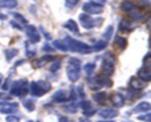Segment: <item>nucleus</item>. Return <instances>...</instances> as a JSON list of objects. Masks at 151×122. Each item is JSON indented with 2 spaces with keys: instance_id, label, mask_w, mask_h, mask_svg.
Masks as SVG:
<instances>
[{
  "instance_id": "obj_1",
  "label": "nucleus",
  "mask_w": 151,
  "mask_h": 122,
  "mask_svg": "<svg viewBox=\"0 0 151 122\" xmlns=\"http://www.w3.org/2000/svg\"><path fill=\"white\" fill-rule=\"evenodd\" d=\"M63 41L67 47L68 51L80 53L82 54H88L92 52L91 46H90L86 43L75 39L69 35H66Z\"/></svg>"
},
{
  "instance_id": "obj_2",
  "label": "nucleus",
  "mask_w": 151,
  "mask_h": 122,
  "mask_svg": "<svg viewBox=\"0 0 151 122\" xmlns=\"http://www.w3.org/2000/svg\"><path fill=\"white\" fill-rule=\"evenodd\" d=\"M81 60L77 57H70L68 60L66 73L68 79L72 82H77L81 76Z\"/></svg>"
},
{
  "instance_id": "obj_3",
  "label": "nucleus",
  "mask_w": 151,
  "mask_h": 122,
  "mask_svg": "<svg viewBox=\"0 0 151 122\" xmlns=\"http://www.w3.org/2000/svg\"><path fill=\"white\" fill-rule=\"evenodd\" d=\"M78 19H79L81 26L86 29H91L94 27H100L104 21V19L103 18L97 17L94 19L91 16L86 13L80 14Z\"/></svg>"
},
{
  "instance_id": "obj_4",
  "label": "nucleus",
  "mask_w": 151,
  "mask_h": 122,
  "mask_svg": "<svg viewBox=\"0 0 151 122\" xmlns=\"http://www.w3.org/2000/svg\"><path fill=\"white\" fill-rule=\"evenodd\" d=\"M116 57L111 51H107L103 57L101 64V70L104 75L111 76L114 73L115 69Z\"/></svg>"
},
{
  "instance_id": "obj_5",
  "label": "nucleus",
  "mask_w": 151,
  "mask_h": 122,
  "mask_svg": "<svg viewBox=\"0 0 151 122\" xmlns=\"http://www.w3.org/2000/svg\"><path fill=\"white\" fill-rule=\"evenodd\" d=\"M88 86L90 89L93 91H97L103 88V86L111 88L113 85V82L108 76L106 75H99L91 79H88Z\"/></svg>"
},
{
  "instance_id": "obj_6",
  "label": "nucleus",
  "mask_w": 151,
  "mask_h": 122,
  "mask_svg": "<svg viewBox=\"0 0 151 122\" xmlns=\"http://www.w3.org/2000/svg\"><path fill=\"white\" fill-rule=\"evenodd\" d=\"M51 85L48 82L39 80L38 82L32 81L30 83L31 95L34 96L41 97L51 90Z\"/></svg>"
},
{
  "instance_id": "obj_7",
  "label": "nucleus",
  "mask_w": 151,
  "mask_h": 122,
  "mask_svg": "<svg viewBox=\"0 0 151 122\" xmlns=\"http://www.w3.org/2000/svg\"><path fill=\"white\" fill-rule=\"evenodd\" d=\"M28 93V81L27 79H20L15 81L11 86L10 93L15 96L23 97Z\"/></svg>"
},
{
  "instance_id": "obj_8",
  "label": "nucleus",
  "mask_w": 151,
  "mask_h": 122,
  "mask_svg": "<svg viewBox=\"0 0 151 122\" xmlns=\"http://www.w3.org/2000/svg\"><path fill=\"white\" fill-rule=\"evenodd\" d=\"M82 10L86 13L91 15H99L103 13V7L99 6L94 3L91 2H86L83 4Z\"/></svg>"
},
{
  "instance_id": "obj_9",
  "label": "nucleus",
  "mask_w": 151,
  "mask_h": 122,
  "mask_svg": "<svg viewBox=\"0 0 151 122\" xmlns=\"http://www.w3.org/2000/svg\"><path fill=\"white\" fill-rule=\"evenodd\" d=\"M25 29H26L27 35L29 39V41L34 43V44L40 42L41 35H40V33L38 29H37V28L34 25H27V26H25Z\"/></svg>"
},
{
  "instance_id": "obj_10",
  "label": "nucleus",
  "mask_w": 151,
  "mask_h": 122,
  "mask_svg": "<svg viewBox=\"0 0 151 122\" xmlns=\"http://www.w3.org/2000/svg\"><path fill=\"white\" fill-rule=\"evenodd\" d=\"M80 106L83 110V114L86 117H90L94 116L96 113L97 110L93 108L91 102L88 100H83L80 103Z\"/></svg>"
},
{
  "instance_id": "obj_11",
  "label": "nucleus",
  "mask_w": 151,
  "mask_h": 122,
  "mask_svg": "<svg viewBox=\"0 0 151 122\" xmlns=\"http://www.w3.org/2000/svg\"><path fill=\"white\" fill-rule=\"evenodd\" d=\"M55 56L50 55V54H46V55L42 56L40 57L39 59H36L32 62V66L35 68H42L43 66H45L47 63L52 61L55 59Z\"/></svg>"
},
{
  "instance_id": "obj_12",
  "label": "nucleus",
  "mask_w": 151,
  "mask_h": 122,
  "mask_svg": "<svg viewBox=\"0 0 151 122\" xmlns=\"http://www.w3.org/2000/svg\"><path fill=\"white\" fill-rule=\"evenodd\" d=\"M52 100L55 102L57 103H61L69 101L68 92L66 90H59V91H56L52 96Z\"/></svg>"
},
{
  "instance_id": "obj_13",
  "label": "nucleus",
  "mask_w": 151,
  "mask_h": 122,
  "mask_svg": "<svg viewBox=\"0 0 151 122\" xmlns=\"http://www.w3.org/2000/svg\"><path fill=\"white\" fill-rule=\"evenodd\" d=\"M19 107V104L17 102L13 103H5L0 106V113L2 114H11L17 112L16 107Z\"/></svg>"
},
{
  "instance_id": "obj_14",
  "label": "nucleus",
  "mask_w": 151,
  "mask_h": 122,
  "mask_svg": "<svg viewBox=\"0 0 151 122\" xmlns=\"http://www.w3.org/2000/svg\"><path fill=\"white\" fill-rule=\"evenodd\" d=\"M98 115L103 118H113L119 116V112L111 108H106L100 110Z\"/></svg>"
},
{
  "instance_id": "obj_15",
  "label": "nucleus",
  "mask_w": 151,
  "mask_h": 122,
  "mask_svg": "<svg viewBox=\"0 0 151 122\" xmlns=\"http://www.w3.org/2000/svg\"><path fill=\"white\" fill-rule=\"evenodd\" d=\"M63 26L65 29H68L69 32L75 34V35H78L80 34V30L79 27L78 26V24L76 23L75 21L72 20V19H69L67 21L65 22L63 24Z\"/></svg>"
},
{
  "instance_id": "obj_16",
  "label": "nucleus",
  "mask_w": 151,
  "mask_h": 122,
  "mask_svg": "<svg viewBox=\"0 0 151 122\" xmlns=\"http://www.w3.org/2000/svg\"><path fill=\"white\" fill-rule=\"evenodd\" d=\"M110 100L113 105L116 107H123L124 104H125V98H124L123 96L118 93L112 94L110 96Z\"/></svg>"
},
{
  "instance_id": "obj_17",
  "label": "nucleus",
  "mask_w": 151,
  "mask_h": 122,
  "mask_svg": "<svg viewBox=\"0 0 151 122\" xmlns=\"http://www.w3.org/2000/svg\"><path fill=\"white\" fill-rule=\"evenodd\" d=\"M138 76L139 79L143 82H149L151 80L150 68L144 66L138 71Z\"/></svg>"
},
{
  "instance_id": "obj_18",
  "label": "nucleus",
  "mask_w": 151,
  "mask_h": 122,
  "mask_svg": "<svg viewBox=\"0 0 151 122\" xmlns=\"http://www.w3.org/2000/svg\"><path fill=\"white\" fill-rule=\"evenodd\" d=\"M24 44L25 51H26L25 54L28 58H32L36 54V46H35V44L31 42L30 41H26Z\"/></svg>"
},
{
  "instance_id": "obj_19",
  "label": "nucleus",
  "mask_w": 151,
  "mask_h": 122,
  "mask_svg": "<svg viewBox=\"0 0 151 122\" xmlns=\"http://www.w3.org/2000/svg\"><path fill=\"white\" fill-rule=\"evenodd\" d=\"M119 31L121 32H125V33H129L134 29V27L132 26V24L129 21L126 19H122L119 24L118 26Z\"/></svg>"
},
{
  "instance_id": "obj_20",
  "label": "nucleus",
  "mask_w": 151,
  "mask_h": 122,
  "mask_svg": "<svg viewBox=\"0 0 151 122\" xmlns=\"http://www.w3.org/2000/svg\"><path fill=\"white\" fill-rule=\"evenodd\" d=\"M129 86L132 88L133 89L139 91V90H142L145 88V84L143 82V81L140 80L138 78L135 77V76H132L130 79Z\"/></svg>"
},
{
  "instance_id": "obj_21",
  "label": "nucleus",
  "mask_w": 151,
  "mask_h": 122,
  "mask_svg": "<svg viewBox=\"0 0 151 122\" xmlns=\"http://www.w3.org/2000/svg\"><path fill=\"white\" fill-rule=\"evenodd\" d=\"M137 5L131 1H124L119 5V9L125 13H131L137 9Z\"/></svg>"
},
{
  "instance_id": "obj_22",
  "label": "nucleus",
  "mask_w": 151,
  "mask_h": 122,
  "mask_svg": "<svg viewBox=\"0 0 151 122\" xmlns=\"http://www.w3.org/2000/svg\"><path fill=\"white\" fill-rule=\"evenodd\" d=\"M150 110V104L147 101H142L139 103L134 109L133 112L134 113H145L147 112Z\"/></svg>"
},
{
  "instance_id": "obj_23",
  "label": "nucleus",
  "mask_w": 151,
  "mask_h": 122,
  "mask_svg": "<svg viewBox=\"0 0 151 122\" xmlns=\"http://www.w3.org/2000/svg\"><path fill=\"white\" fill-rule=\"evenodd\" d=\"M114 45L115 47L120 50H124L128 46L127 39L122 36H116L114 41Z\"/></svg>"
},
{
  "instance_id": "obj_24",
  "label": "nucleus",
  "mask_w": 151,
  "mask_h": 122,
  "mask_svg": "<svg viewBox=\"0 0 151 122\" xmlns=\"http://www.w3.org/2000/svg\"><path fill=\"white\" fill-rule=\"evenodd\" d=\"M93 99L99 104H105L106 99H107V93L106 92H104V91H102V92H98L97 93L94 94L92 96Z\"/></svg>"
},
{
  "instance_id": "obj_25",
  "label": "nucleus",
  "mask_w": 151,
  "mask_h": 122,
  "mask_svg": "<svg viewBox=\"0 0 151 122\" xmlns=\"http://www.w3.org/2000/svg\"><path fill=\"white\" fill-rule=\"evenodd\" d=\"M17 5V0H0V8L13 9Z\"/></svg>"
},
{
  "instance_id": "obj_26",
  "label": "nucleus",
  "mask_w": 151,
  "mask_h": 122,
  "mask_svg": "<svg viewBox=\"0 0 151 122\" xmlns=\"http://www.w3.org/2000/svg\"><path fill=\"white\" fill-rule=\"evenodd\" d=\"M108 44H109L108 41H104V40H100V41H98L97 43H95V44L91 46V49H92V51H102V50H103L104 49L106 48Z\"/></svg>"
},
{
  "instance_id": "obj_27",
  "label": "nucleus",
  "mask_w": 151,
  "mask_h": 122,
  "mask_svg": "<svg viewBox=\"0 0 151 122\" xmlns=\"http://www.w3.org/2000/svg\"><path fill=\"white\" fill-rule=\"evenodd\" d=\"M18 54H19V51H18V49H14V48L7 49H6L5 51H4V54H5L6 60H7V61L11 60L13 57L17 56Z\"/></svg>"
},
{
  "instance_id": "obj_28",
  "label": "nucleus",
  "mask_w": 151,
  "mask_h": 122,
  "mask_svg": "<svg viewBox=\"0 0 151 122\" xmlns=\"http://www.w3.org/2000/svg\"><path fill=\"white\" fill-rule=\"evenodd\" d=\"M22 104L29 112L34 111L35 109V102L31 98H27V99L22 100Z\"/></svg>"
},
{
  "instance_id": "obj_29",
  "label": "nucleus",
  "mask_w": 151,
  "mask_h": 122,
  "mask_svg": "<svg viewBox=\"0 0 151 122\" xmlns=\"http://www.w3.org/2000/svg\"><path fill=\"white\" fill-rule=\"evenodd\" d=\"M52 46L57 49L60 50V51H63V52H66L68 51V49L66 47V46L65 45V44L63 43V41H60V40H55L52 42Z\"/></svg>"
},
{
  "instance_id": "obj_30",
  "label": "nucleus",
  "mask_w": 151,
  "mask_h": 122,
  "mask_svg": "<svg viewBox=\"0 0 151 122\" xmlns=\"http://www.w3.org/2000/svg\"><path fill=\"white\" fill-rule=\"evenodd\" d=\"M12 16H13V17L14 18V19H15L14 21H16L17 22V23H19V24L26 25L28 23V21L27 20V19H25V18L24 17L22 14H20V13H12Z\"/></svg>"
},
{
  "instance_id": "obj_31",
  "label": "nucleus",
  "mask_w": 151,
  "mask_h": 122,
  "mask_svg": "<svg viewBox=\"0 0 151 122\" xmlns=\"http://www.w3.org/2000/svg\"><path fill=\"white\" fill-rule=\"evenodd\" d=\"M62 108H63V110L66 113H71V114L77 113V111H78V106L75 104H74V103L69 104H65V105L62 107Z\"/></svg>"
},
{
  "instance_id": "obj_32",
  "label": "nucleus",
  "mask_w": 151,
  "mask_h": 122,
  "mask_svg": "<svg viewBox=\"0 0 151 122\" xmlns=\"http://www.w3.org/2000/svg\"><path fill=\"white\" fill-rule=\"evenodd\" d=\"M113 34H114V26H111V25H110V26H109L107 28H106V31H105L103 34V38H104V41H109V40L111 38Z\"/></svg>"
},
{
  "instance_id": "obj_33",
  "label": "nucleus",
  "mask_w": 151,
  "mask_h": 122,
  "mask_svg": "<svg viewBox=\"0 0 151 122\" xmlns=\"http://www.w3.org/2000/svg\"><path fill=\"white\" fill-rule=\"evenodd\" d=\"M96 68V65L94 63H88L83 66V68L85 70L86 73L88 75H91L93 73V71H94Z\"/></svg>"
},
{
  "instance_id": "obj_34",
  "label": "nucleus",
  "mask_w": 151,
  "mask_h": 122,
  "mask_svg": "<svg viewBox=\"0 0 151 122\" xmlns=\"http://www.w3.org/2000/svg\"><path fill=\"white\" fill-rule=\"evenodd\" d=\"M60 65H61V62H60V60H57V61L52 63L51 66H50V71L52 72L57 71L60 68Z\"/></svg>"
},
{
  "instance_id": "obj_35",
  "label": "nucleus",
  "mask_w": 151,
  "mask_h": 122,
  "mask_svg": "<svg viewBox=\"0 0 151 122\" xmlns=\"http://www.w3.org/2000/svg\"><path fill=\"white\" fill-rule=\"evenodd\" d=\"M39 29L40 31L41 32V33L44 35V38H46V39L47 40V41H50V40H52V37L51 34L50 33V32H48L47 31L45 30V29H44V27H43L42 26H39Z\"/></svg>"
},
{
  "instance_id": "obj_36",
  "label": "nucleus",
  "mask_w": 151,
  "mask_h": 122,
  "mask_svg": "<svg viewBox=\"0 0 151 122\" xmlns=\"http://www.w3.org/2000/svg\"><path fill=\"white\" fill-rule=\"evenodd\" d=\"M150 118H151L150 113H148L145 115H142V116H138V117H137V119L140 121H143L150 122L151 121Z\"/></svg>"
},
{
  "instance_id": "obj_37",
  "label": "nucleus",
  "mask_w": 151,
  "mask_h": 122,
  "mask_svg": "<svg viewBox=\"0 0 151 122\" xmlns=\"http://www.w3.org/2000/svg\"><path fill=\"white\" fill-rule=\"evenodd\" d=\"M150 60H151V55H150V52L149 51V52L145 56L144 60H143V61H144L145 63V67L150 68V63H151Z\"/></svg>"
},
{
  "instance_id": "obj_38",
  "label": "nucleus",
  "mask_w": 151,
  "mask_h": 122,
  "mask_svg": "<svg viewBox=\"0 0 151 122\" xmlns=\"http://www.w3.org/2000/svg\"><path fill=\"white\" fill-rule=\"evenodd\" d=\"M77 88H78L77 89H78V93H79L80 97H81L82 99H84L86 97V94H85V92H84V88H83V84L79 85Z\"/></svg>"
},
{
  "instance_id": "obj_39",
  "label": "nucleus",
  "mask_w": 151,
  "mask_h": 122,
  "mask_svg": "<svg viewBox=\"0 0 151 122\" xmlns=\"http://www.w3.org/2000/svg\"><path fill=\"white\" fill-rule=\"evenodd\" d=\"M10 24L11 25L12 27H13L14 29H18V30H20V31L23 30V27L22 26V25L19 24V23H17L16 21L11 20L10 21Z\"/></svg>"
},
{
  "instance_id": "obj_40",
  "label": "nucleus",
  "mask_w": 151,
  "mask_h": 122,
  "mask_svg": "<svg viewBox=\"0 0 151 122\" xmlns=\"http://www.w3.org/2000/svg\"><path fill=\"white\" fill-rule=\"evenodd\" d=\"M19 118L16 116H8L6 117V121L7 122H19Z\"/></svg>"
},
{
  "instance_id": "obj_41",
  "label": "nucleus",
  "mask_w": 151,
  "mask_h": 122,
  "mask_svg": "<svg viewBox=\"0 0 151 122\" xmlns=\"http://www.w3.org/2000/svg\"><path fill=\"white\" fill-rule=\"evenodd\" d=\"M42 50L46 52H50V51H54L55 49L48 44H44L42 47Z\"/></svg>"
},
{
  "instance_id": "obj_42",
  "label": "nucleus",
  "mask_w": 151,
  "mask_h": 122,
  "mask_svg": "<svg viewBox=\"0 0 151 122\" xmlns=\"http://www.w3.org/2000/svg\"><path fill=\"white\" fill-rule=\"evenodd\" d=\"M138 2L140 6L145 7V8L150 7V1H149L148 0H138Z\"/></svg>"
},
{
  "instance_id": "obj_43",
  "label": "nucleus",
  "mask_w": 151,
  "mask_h": 122,
  "mask_svg": "<svg viewBox=\"0 0 151 122\" xmlns=\"http://www.w3.org/2000/svg\"><path fill=\"white\" fill-rule=\"evenodd\" d=\"M10 78H6L5 80H4V84H3L2 87H1V89L4 90V91L8 89L9 85H10Z\"/></svg>"
},
{
  "instance_id": "obj_44",
  "label": "nucleus",
  "mask_w": 151,
  "mask_h": 122,
  "mask_svg": "<svg viewBox=\"0 0 151 122\" xmlns=\"http://www.w3.org/2000/svg\"><path fill=\"white\" fill-rule=\"evenodd\" d=\"M0 99L2 100H10L12 99V97L10 95L7 93H4L0 92Z\"/></svg>"
},
{
  "instance_id": "obj_45",
  "label": "nucleus",
  "mask_w": 151,
  "mask_h": 122,
  "mask_svg": "<svg viewBox=\"0 0 151 122\" xmlns=\"http://www.w3.org/2000/svg\"><path fill=\"white\" fill-rule=\"evenodd\" d=\"M91 2L94 3V4H97L99 6H101V7L104 6V4L106 2V0H91Z\"/></svg>"
},
{
  "instance_id": "obj_46",
  "label": "nucleus",
  "mask_w": 151,
  "mask_h": 122,
  "mask_svg": "<svg viewBox=\"0 0 151 122\" xmlns=\"http://www.w3.org/2000/svg\"><path fill=\"white\" fill-rule=\"evenodd\" d=\"M79 0H66V2L69 6H75L78 3Z\"/></svg>"
},
{
  "instance_id": "obj_47",
  "label": "nucleus",
  "mask_w": 151,
  "mask_h": 122,
  "mask_svg": "<svg viewBox=\"0 0 151 122\" xmlns=\"http://www.w3.org/2000/svg\"><path fill=\"white\" fill-rule=\"evenodd\" d=\"M59 122H71L70 120L67 117H65V116H63L60 118V121Z\"/></svg>"
},
{
  "instance_id": "obj_48",
  "label": "nucleus",
  "mask_w": 151,
  "mask_h": 122,
  "mask_svg": "<svg viewBox=\"0 0 151 122\" xmlns=\"http://www.w3.org/2000/svg\"><path fill=\"white\" fill-rule=\"evenodd\" d=\"M80 122H91V121L88 120L86 118H79Z\"/></svg>"
},
{
  "instance_id": "obj_49",
  "label": "nucleus",
  "mask_w": 151,
  "mask_h": 122,
  "mask_svg": "<svg viewBox=\"0 0 151 122\" xmlns=\"http://www.w3.org/2000/svg\"><path fill=\"white\" fill-rule=\"evenodd\" d=\"M7 19V16H6V15L0 13V20H5V19Z\"/></svg>"
},
{
  "instance_id": "obj_50",
  "label": "nucleus",
  "mask_w": 151,
  "mask_h": 122,
  "mask_svg": "<svg viewBox=\"0 0 151 122\" xmlns=\"http://www.w3.org/2000/svg\"><path fill=\"white\" fill-rule=\"evenodd\" d=\"M97 122H115L114 121H99Z\"/></svg>"
},
{
  "instance_id": "obj_51",
  "label": "nucleus",
  "mask_w": 151,
  "mask_h": 122,
  "mask_svg": "<svg viewBox=\"0 0 151 122\" xmlns=\"http://www.w3.org/2000/svg\"><path fill=\"white\" fill-rule=\"evenodd\" d=\"M2 79H3V76H2V74H1V73H0V84H1V81H2Z\"/></svg>"
},
{
  "instance_id": "obj_52",
  "label": "nucleus",
  "mask_w": 151,
  "mask_h": 122,
  "mask_svg": "<svg viewBox=\"0 0 151 122\" xmlns=\"http://www.w3.org/2000/svg\"><path fill=\"white\" fill-rule=\"evenodd\" d=\"M122 122H126V121H122Z\"/></svg>"
},
{
  "instance_id": "obj_53",
  "label": "nucleus",
  "mask_w": 151,
  "mask_h": 122,
  "mask_svg": "<svg viewBox=\"0 0 151 122\" xmlns=\"http://www.w3.org/2000/svg\"><path fill=\"white\" fill-rule=\"evenodd\" d=\"M37 122H39V121H37Z\"/></svg>"
}]
</instances>
